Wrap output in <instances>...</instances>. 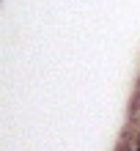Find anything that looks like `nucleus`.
Listing matches in <instances>:
<instances>
[{
    "label": "nucleus",
    "mask_w": 140,
    "mask_h": 151,
    "mask_svg": "<svg viewBox=\"0 0 140 151\" xmlns=\"http://www.w3.org/2000/svg\"><path fill=\"white\" fill-rule=\"evenodd\" d=\"M118 151H140V148H137V146H135V143H132V146H121V148H118Z\"/></svg>",
    "instance_id": "1"
},
{
    "label": "nucleus",
    "mask_w": 140,
    "mask_h": 151,
    "mask_svg": "<svg viewBox=\"0 0 140 151\" xmlns=\"http://www.w3.org/2000/svg\"><path fill=\"white\" fill-rule=\"evenodd\" d=\"M135 146H137V148H140V132H137V137H135Z\"/></svg>",
    "instance_id": "2"
}]
</instances>
